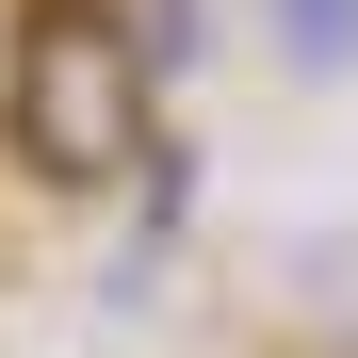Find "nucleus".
<instances>
[{"label": "nucleus", "mask_w": 358, "mask_h": 358, "mask_svg": "<svg viewBox=\"0 0 358 358\" xmlns=\"http://www.w3.org/2000/svg\"><path fill=\"white\" fill-rule=\"evenodd\" d=\"M0 147L49 196H114L131 163H163V66L114 0H33L0 49Z\"/></svg>", "instance_id": "obj_1"}, {"label": "nucleus", "mask_w": 358, "mask_h": 358, "mask_svg": "<svg viewBox=\"0 0 358 358\" xmlns=\"http://www.w3.org/2000/svg\"><path fill=\"white\" fill-rule=\"evenodd\" d=\"M261 17H277V66L293 82H342L358 66V0H261Z\"/></svg>", "instance_id": "obj_2"}]
</instances>
